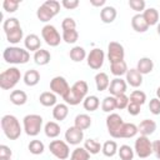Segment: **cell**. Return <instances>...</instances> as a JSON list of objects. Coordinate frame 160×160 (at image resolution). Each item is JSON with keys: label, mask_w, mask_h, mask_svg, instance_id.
<instances>
[{"label": "cell", "mask_w": 160, "mask_h": 160, "mask_svg": "<svg viewBox=\"0 0 160 160\" xmlns=\"http://www.w3.org/2000/svg\"><path fill=\"white\" fill-rule=\"evenodd\" d=\"M88 90H89V86H88V82L84 81V80H79L76 82H74V85L70 88L69 92L62 98L65 100L66 104L69 105H78L80 104L81 101H84V99L86 98V94H88Z\"/></svg>", "instance_id": "1"}, {"label": "cell", "mask_w": 160, "mask_h": 160, "mask_svg": "<svg viewBox=\"0 0 160 160\" xmlns=\"http://www.w3.org/2000/svg\"><path fill=\"white\" fill-rule=\"evenodd\" d=\"M1 129L5 134V136L10 140L19 139L21 135V131H22L19 120L14 115H10V114L4 115L1 118Z\"/></svg>", "instance_id": "2"}, {"label": "cell", "mask_w": 160, "mask_h": 160, "mask_svg": "<svg viewBox=\"0 0 160 160\" xmlns=\"http://www.w3.org/2000/svg\"><path fill=\"white\" fill-rule=\"evenodd\" d=\"M2 58L8 64H26L30 59L28 50L19 46H8L2 52Z\"/></svg>", "instance_id": "3"}, {"label": "cell", "mask_w": 160, "mask_h": 160, "mask_svg": "<svg viewBox=\"0 0 160 160\" xmlns=\"http://www.w3.org/2000/svg\"><path fill=\"white\" fill-rule=\"evenodd\" d=\"M60 11V2L56 0H46L45 2H42L38 10H36V16L40 21L42 22H48L49 20H51L55 15H58Z\"/></svg>", "instance_id": "4"}, {"label": "cell", "mask_w": 160, "mask_h": 160, "mask_svg": "<svg viewBox=\"0 0 160 160\" xmlns=\"http://www.w3.org/2000/svg\"><path fill=\"white\" fill-rule=\"evenodd\" d=\"M21 79V72L18 68H9L0 74V88L2 90L12 89Z\"/></svg>", "instance_id": "5"}, {"label": "cell", "mask_w": 160, "mask_h": 160, "mask_svg": "<svg viewBox=\"0 0 160 160\" xmlns=\"http://www.w3.org/2000/svg\"><path fill=\"white\" fill-rule=\"evenodd\" d=\"M24 131L29 136H36L42 126V118L38 114H29L22 119Z\"/></svg>", "instance_id": "6"}, {"label": "cell", "mask_w": 160, "mask_h": 160, "mask_svg": "<svg viewBox=\"0 0 160 160\" xmlns=\"http://www.w3.org/2000/svg\"><path fill=\"white\" fill-rule=\"evenodd\" d=\"M124 124L125 122H124L122 118L119 114H116V112H111L106 118L108 131H109L110 136H112L115 139H120L121 138V130H122Z\"/></svg>", "instance_id": "7"}, {"label": "cell", "mask_w": 160, "mask_h": 160, "mask_svg": "<svg viewBox=\"0 0 160 160\" xmlns=\"http://www.w3.org/2000/svg\"><path fill=\"white\" fill-rule=\"evenodd\" d=\"M134 151L136 152V155L141 159L149 158L152 154V142L149 140L148 136H142L140 135L139 138H136L135 144H134Z\"/></svg>", "instance_id": "8"}, {"label": "cell", "mask_w": 160, "mask_h": 160, "mask_svg": "<svg viewBox=\"0 0 160 160\" xmlns=\"http://www.w3.org/2000/svg\"><path fill=\"white\" fill-rule=\"evenodd\" d=\"M49 150L59 160H65L70 156L69 145H68V142H65L62 140H52L49 144Z\"/></svg>", "instance_id": "9"}, {"label": "cell", "mask_w": 160, "mask_h": 160, "mask_svg": "<svg viewBox=\"0 0 160 160\" xmlns=\"http://www.w3.org/2000/svg\"><path fill=\"white\" fill-rule=\"evenodd\" d=\"M41 36L49 46H58L62 39V36H60L56 28L54 25H50V24L45 25L41 29Z\"/></svg>", "instance_id": "10"}, {"label": "cell", "mask_w": 160, "mask_h": 160, "mask_svg": "<svg viewBox=\"0 0 160 160\" xmlns=\"http://www.w3.org/2000/svg\"><path fill=\"white\" fill-rule=\"evenodd\" d=\"M124 56H125L124 46L118 41H110L108 45V59H109L110 64L122 61Z\"/></svg>", "instance_id": "11"}, {"label": "cell", "mask_w": 160, "mask_h": 160, "mask_svg": "<svg viewBox=\"0 0 160 160\" xmlns=\"http://www.w3.org/2000/svg\"><path fill=\"white\" fill-rule=\"evenodd\" d=\"M86 59H88L86 62H88V66L89 68H91L92 70H99L102 66V64H104L105 54H104V51L101 49L95 48V49H92L89 52V55L86 56Z\"/></svg>", "instance_id": "12"}, {"label": "cell", "mask_w": 160, "mask_h": 160, "mask_svg": "<svg viewBox=\"0 0 160 160\" xmlns=\"http://www.w3.org/2000/svg\"><path fill=\"white\" fill-rule=\"evenodd\" d=\"M50 90L54 94L60 95V96L64 98L69 92L70 86H69V84H68V81L64 76H55L50 81Z\"/></svg>", "instance_id": "13"}, {"label": "cell", "mask_w": 160, "mask_h": 160, "mask_svg": "<svg viewBox=\"0 0 160 160\" xmlns=\"http://www.w3.org/2000/svg\"><path fill=\"white\" fill-rule=\"evenodd\" d=\"M84 139V131L76 126H70L65 131V140L70 145H79Z\"/></svg>", "instance_id": "14"}, {"label": "cell", "mask_w": 160, "mask_h": 160, "mask_svg": "<svg viewBox=\"0 0 160 160\" xmlns=\"http://www.w3.org/2000/svg\"><path fill=\"white\" fill-rule=\"evenodd\" d=\"M126 88H128V84L125 80H122L121 78H115L110 81V85H109V92L110 95L112 96H119V95H122L126 92Z\"/></svg>", "instance_id": "15"}, {"label": "cell", "mask_w": 160, "mask_h": 160, "mask_svg": "<svg viewBox=\"0 0 160 160\" xmlns=\"http://www.w3.org/2000/svg\"><path fill=\"white\" fill-rule=\"evenodd\" d=\"M138 130H139L140 135L149 136V135L154 134V131L156 130V122L151 119H145L138 125Z\"/></svg>", "instance_id": "16"}, {"label": "cell", "mask_w": 160, "mask_h": 160, "mask_svg": "<svg viewBox=\"0 0 160 160\" xmlns=\"http://www.w3.org/2000/svg\"><path fill=\"white\" fill-rule=\"evenodd\" d=\"M24 45L26 48V50H30V51H38L39 49H41V41H40V38L36 35V34H29L25 36L24 39Z\"/></svg>", "instance_id": "17"}, {"label": "cell", "mask_w": 160, "mask_h": 160, "mask_svg": "<svg viewBox=\"0 0 160 160\" xmlns=\"http://www.w3.org/2000/svg\"><path fill=\"white\" fill-rule=\"evenodd\" d=\"M126 84L132 88H139L142 84V75L135 69H130L126 72Z\"/></svg>", "instance_id": "18"}, {"label": "cell", "mask_w": 160, "mask_h": 160, "mask_svg": "<svg viewBox=\"0 0 160 160\" xmlns=\"http://www.w3.org/2000/svg\"><path fill=\"white\" fill-rule=\"evenodd\" d=\"M116 15H118L116 9L114 6H110V5L104 6L101 9V11H100V19L105 24H111L116 19Z\"/></svg>", "instance_id": "19"}, {"label": "cell", "mask_w": 160, "mask_h": 160, "mask_svg": "<svg viewBox=\"0 0 160 160\" xmlns=\"http://www.w3.org/2000/svg\"><path fill=\"white\" fill-rule=\"evenodd\" d=\"M131 26L136 32H145L149 29V25L145 21L142 14H136L131 18Z\"/></svg>", "instance_id": "20"}, {"label": "cell", "mask_w": 160, "mask_h": 160, "mask_svg": "<svg viewBox=\"0 0 160 160\" xmlns=\"http://www.w3.org/2000/svg\"><path fill=\"white\" fill-rule=\"evenodd\" d=\"M154 69V62L150 58H141L139 61H138V65H136V70L141 74V75H146V74H150Z\"/></svg>", "instance_id": "21"}, {"label": "cell", "mask_w": 160, "mask_h": 160, "mask_svg": "<svg viewBox=\"0 0 160 160\" xmlns=\"http://www.w3.org/2000/svg\"><path fill=\"white\" fill-rule=\"evenodd\" d=\"M142 16H144V19H145V21L148 22L149 26H152V25L159 24V11L155 8H148V9H145L144 12H142Z\"/></svg>", "instance_id": "22"}, {"label": "cell", "mask_w": 160, "mask_h": 160, "mask_svg": "<svg viewBox=\"0 0 160 160\" xmlns=\"http://www.w3.org/2000/svg\"><path fill=\"white\" fill-rule=\"evenodd\" d=\"M50 59H51V55L45 49H39L38 51L34 52V61H35V64H38L40 66L49 64L50 62Z\"/></svg>", "instance_id": "23"}, {"label": "cell", "mask_w": 160, "mask_h": 160, "mask_svg": "<svg viewBox=\"0 0 160 160\" xmlns=\"http://www.w3.org/2000/svg\"><path fill=\"white\" fill-rule=\"evenodd\" d=\"M68 114H69V108L66 104H56L52 109V118L58 121L65 120Z\"/></svg>", "instance_id": "24"}, {"label": "cell", "mask_w": 160, "mask_h": 160, "mask_svg": "<svg viewBox=\"0 0 160 160\" xmlns=\"http://www.w3.org/2000/svg\"><path fill=\"white\" fill-rule=\"evenodd\" d=\"M74 126L84 131L91 126V118L88 114H79L74 120Z\"/></svg>", "instance_id": "25"}, {"label": "cell", "mask_w": 160, "mask_h": 160, "mask_svg": "<svg viewBox=\"0 0 160 160\" xmlns=\"http://www.w3.org/2000/svg\"><path fill=\"white\" fill-rule=\"evenodd\" d=\"M128 65L126 62L122 60V61H118V62H112L110 64V71L112 75H115L116 78H121L122 75H126L128 72Z\"/></svg>", "instance_id": "26"}, {"label": "cell", "mask_w": 160, "mask_h": 160, "mask_svg": "<svg viewBox=\"0 0 160 160\" xmlns=\"http://www.w3.org/2000/svg\"><path fill=\"white\" fill-rule=\"evenodd\" d=\"M40 81V74L38 70L30 69L24 74V82L28 86H35Z\"/></svg>", "instance_id": "27"}, {"label": "cell", "mask_w": 160, "mask_h": 160, "mask_svg": "<svg viewBox=\"0 0 160 160\" xmlns=\"http://www.w3.org/2000/svg\"><path fill=\"white\" fill-rule=\"evenodd\" d=\"M95 84H96V89L99 91H104L106 89H109V85H110V80H109V76L106 72H98L95 75Z\"/></svg>", "instance_id": "28"}, {"label": "cell", "mask_w": 160, "mask_h": 160, "mask_svg": "<svg viewBox=\"0 0 160 160\" xmlns=\"http://www.w3.org/2000/svg\"><path fill=\"white\" fill-rule=\"evenodd\" d=\"M39 101L42 106H55L56 105V94L52 91H44L39 96Z\"/></svg>", "instance_id": "29"}, {"label": "cell", "mask_w": 160, "mask_h": 160, "mask_svg": "<svg viewBox=\"0 0 160 160\" xmlns=\"http://www.w3.org/2000/svg\"><path fill=\"white\" fill-rule=\"evenodd\" d=\"M44 132L50 139L58 138L60 135V125L58 122H55V121H49L44 126Z\"/></svg>", "instance_id": "30"}, {"label": "cell", "mask_w": 160, "mask_h": 160, "mask_svg": "<svg viewBox=\"0 0 160 160\" xmlns=\"http://www.w3.org/2000/svg\"><path fill=\"white\" fill-rule=\"evenodd\" d=\"M10 101L14 105H18V106L24 105L28 101V95L22 90H12L11 94H10Z\"/></svg>", "instance_id": "31"}, {"label": "cell", "mask_w": 160, "mask_h": 160, "mask_svg": "<svg viewBox=\"0 0 160 160\" xmlns=\"http://www.w3.org/2000/svg\"><path fill=\"white\" fill-rule=\"evenodd\" d=\"M139 132L138 126L132 122H125L121 130V139H130L134 138L136 134Z\"/></svg>", "instance_id": "32"}, {"label": "cell", "mask_w": 160, "mask_h": 160, "mask_svg": "<svg viewBox=\"0 0 160 160\" xmlns=\"http://www.w3.org/2000/svg\"><path fill=\"white\" fill-rule=\"evenodd\" d=\"M118 144H116V141H114V140H108V141H105L104 144H102V149H101V151H102V154L105 155V156H108V158H112L116 152H118Z\"/></svg>", "instance_id": "33"}, {"label": "cell", "mask_w": 160, "mask_h": 160, "mask_svg": "<svg viewBox=\"0 0 160 160\" xmlns=\"http://www.w3.org/2000/svg\"><path fill=\"white\" fill-rule=\"evenodd\" d=\"M22 36H24V31L21 29V26L6 32V40L10 42V44H18L22 40Z\"/></svg>", "instance_id": "34"}, {"label": "cell", "mask_w": 160, "mask_h": 160, "mask_svg": "<svg viewBox=\"0 0 160 160\" xmlns=\"http://www.w3.org/2000/svg\"><path fill=\"white\" fill-rule=\"evenodd\" d=\"M69 55H70V59L72 61H75V62H80V61H82L88 56L86 55V51H85V49L82 46H74L70 50Z\"/></svg>", "instance_id": "35"}, {"label": "cell", "mask_w": 160, "mask_h": 160, "mask_svg": "<svg viewBox=\"0 0 160 160\" xmlns=\"http://www.w3.org/2000/svg\"><path fill=\"white\" fill-rule=\"evenodd\" d=\"M82 105H84V109L88 110V111H95L99 105H100V101H99V98L95 96V95H89L84 99L82 101Z\"/></svg>", "instance_id": "36"}, {"label": "cell", "mask_w": 160, "mask_h": 160, "mask_svg": "<svg viewBox=\"0 0 160 160\" xmlns=\"http://www.w3.org/2000/svg\"><path fill=\"white\" fill-rule=\"evenodd\" d=\"M89 159H90V152L81 146L75 148L70 155V160H89Z\"/></svg>", "instance_id": "37"}, {"label": "cell", "mask_w": 160, "mask_h": 160, "mask_svg": "<svg viewBox=\"0 0 160 160\" xmlns=\"http://www.w3.org/2000/svg\"><path fill=\"white\" fill-rule=\"evenodd\" d=\"M84 148L90 152V155H95V154L100 152V150L102 149V145L94 139H88L84 142Z\"/></svg>", "instance_id": "38"}, {"label": "cell", "mask_w": 160, "mask_h": 160, "mask_svg": "<svg viewBox=\"0 0 160 160\" xmlns=\"http://www.w3.org/2000/svg\"><path fill=\"white\" fill-rule=\"evenodd\" d=\"M115 109H116V99H115V96L110 95V96L104 98V100L101 102V110L105 111V112H110L111 114V111L115 110Z\"/></svg>", "instance_id": "39"}, {"label": "cell", "mask_w": 160, "mask_h": 160, "mask_svg": "<svg viewBox=\"0 0 160 160\" xmlns=\"http://www.w3.org/2000/svg\"><path fill=\"white\" fill-rule=\"evenodd\" d=\"M28 149H29V151H30L32 155H40V154L44 152L45 145H44V142L40 141V140H31L30 144H29V146H28Z\"/></svg>", "instance_id": "40"}, {"label": "cell", "mask_w": 160, "mask_h": 160, "mask_svg": "<svg viewBox=\"0 0 160 160\" xmlns=\"http://www.w3.org/2000/svg\"><path fill=\"white\" fill-rule=\"evenodd\" d=\"M119 156L121 160H132L134 159V150L129 145H121L118 150Z\"/></svg>", "instance_id": "41"}, {"label": "cell", "mask_w": 160, "mask_h": 160, "mask_svg": "<svg viewBox=\"0 0 160 160\" xmlns=\"http://www.w3.org/2000/svg\"><path fill=\"white\" fill-rule=\"evenodd\" d=\"M79 39V32L75 30H65L62 31V40L66 44H75Z\"/></svg>", "instance_id": "42"}, {"label": "cell", "mask_w": 160, "mask_h": 160, "mask_svg": "<svg viewBox=\"0 0 160 160\" xmlns=\"http://www.w3.org/2000/svg\"><path fill=\"white\" fill-rule=\"evenodd\" d=\"M19 26H20V22L16 18H9V19L4 20V22H2V29H4L5 34L16 29V28H19Z\"/></svg>", "instance_id": "43"}, {"label": "cell", "mask_w": 160, "mask_h": 160, "mask_svg": "<svg viewBox=\"0 0 160 160\" xmlns=\"http://www.w3.org/2000/svg\"><path fill=\"white\" fill-rule=\"evenodd\" d=\"M130 101H132V102H136V104H139V105H142L145 101H146V95H145V92L144 91H141V90H134L131 94H130Z\"/></svg>", "instance_id": "44"}, {"label": "cell", "mask_w": 160, "mask_h": 160, "mask_svg": "<svg viewBox=\"0 0 160 160\" xmlns=\"http://www.w3.org/2000/svg\"><path fill=\"white\" fill-rule=\"evenodd\" d=\"M19 5H20V1H18V0H5L2 2V8L8 12H15L18 10Z\"/></svg>", "instance_id": "45"}, {"label": "cell", "mask_w": 160, "mask_h": 160, "mask_svg": "<svg viewBox=\"0 0 160 160\" xmlns=\"http://www.w3.org/2000/svg\"><path fill=\"white\" fill-rule=\"evenodd\" d=\"M145 1L144 0H129V6L135 10L138 14H140L141 11L145 10Z\"/></svg>", "instance_id": "46"}, {"label": "cell", "mask_w": 160, "mask_h": 160, "mask_svg": "<svg viewBox=\"0 0 160 160\" xmlns=\"http://www.w3.org/2000/svg\"><path fill=\"white\" fill-rule=\"evenodd\" d=\"M115 99H116V109H119V110L126 109L128 105H129V102H130V99L125 94L119 95V96H115Z\"/></svg>", "instance_id": "47"}, {"label": "cell", "mask_w": 160, "mask_h": 160, "mask_svg": "<svg viewBox=\"0 0 160 160\" xmlns=\"http://www.w3.org/2000/svg\"><path fill=\"white\" fill-rule=\"evenodd\" d=\"M149 110L154 115H160V100L158 98H152L149 102Z\"/></svg>", "instance_id": "48"}, {"label": "cell", "mask_w": 160, "mask_h": 160, "mask_svg": "<svg viewBox=\"0 0 160 160\" xmlns=\"http://www.w3.org/2000/svg\"><path fill=\"white\" fill-rule=\"evenodd\" d=\"M61 28H62V31L65 30H75L76 29V22L72 18H65L61 22Z\"/></svg>", "instance_id": "49"}, {"label": "cell", "mask_w": 160, "mask_h": 160, "mask_svg": "<svg viewBox=\"0 0 160 160\" xmlns=\"http://www.w3.org/2000/svg\"><path fill=\"white\" fill-rule=\"evenodd\" d=\"M126 109H128V112H129L130 115H132V116H136L138 114H140V110H141V105H139V104H136V102H132V101H130Z\"/></svg>", "instance_id": "50"}, {"label": "cell", "mask_w": 160, "mask_h": 160, "mask_svg": "<svg viewBox=\"0 0 160 160\" xmlns=\"http://www.w3.org/2000/svg\"><path fill=\"white\" fill-rule=\"evenodd\" d=\"M12 151L9 146L6 145H0V159H9L11 158Z\"/></svg>", "instance_id": "51"}, {"label": "cell", "mask_w": 160, "mask_h": 160, "mask_svg": "<svg viewBox=\"0 0 160 160\" xmlns=\"http://www.w3.org/2000/svg\"><path fill=\"white\" fill-rule=\"evenodd\" d=\"M61 5L68 10H72L79 6V0H62Z\"/></svg>", "instance_id": "52"}, {"label": "cell", "mask_w": 160, "mask_h": 160, "mask_svg": "<svg viewBox=\"0 0 160 160\" xmlns=\"http://www.w3.org/2000/svg\"><path fill=\"white\" fill-rule=\"evenodd\" d=\"M152 154L160 159V140H155L152 141Z\"/></svg>", "instance_id": "53"}, {"label": "cell", "mask_w": 160, "mask_h": 160, "mask_svg": "<svg viewBox=\"0 0 160 160\" xmlns=\"http://www.w3.org/2000/svg\"><path fill=\"white\" fill-rule=\"evenodd\" d=\"M105 0H90V4L92 6H104L105 5Z\"/></svg>", "instance_id": "54"}, {"label": "cell", "mask_w": 160, "mask_h": 160, "mask_svg": "<svg viewBox=\"0 0 160 160\" xmlns=\"http://www.w3.org/2000/svg\"><path fill=\"white\" fill-rule=\"evenodd\" d=\"M156 98H158V99L160 100V86H159V88L156 89Z\"/></svg>", "instance_id": "55"}, {"label": "cell", "mask_w": 160, "mask_h": 160, "mask_svg": "<svg viewBox=\"0 0 160 160\" xmlns=\"http://www.w3.org/2000/svg\"><path fill=\"white\" fill-rule=\"evenodd\" d=\"M156 31H158V34L160 35V22L158 24V28H156Z\"/></svg>", "instance_id": "56"}, {"label": "cell", "mask_w": 160, "mask_h": 160, "mask_svg": "<svg viewBox=\"0 0 160 160\" xmlns=\"http://www.w3.org/2000/svg\"><path fill=\"white\" fill-rule=\"evenodd\" d=\"M0 160H11V158H9V159H0Z\"/></svg>", "instance_id": "57"}]
</instances>
